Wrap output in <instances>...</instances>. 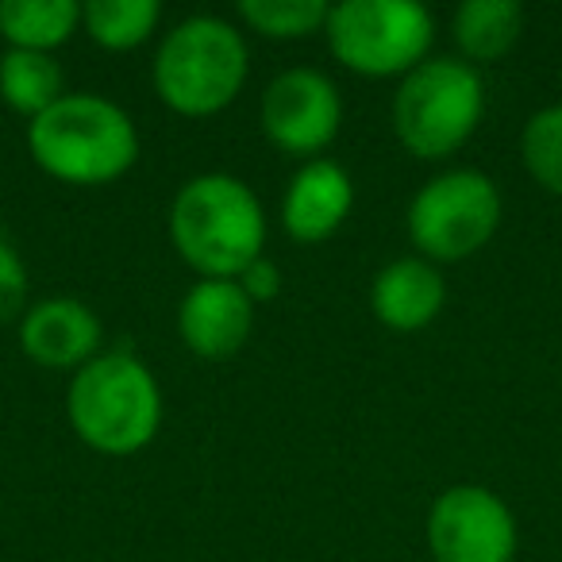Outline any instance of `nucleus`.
<instances>
[{"mask_svg":"<svg viewBox=\"0 0 562 562\" xmlns=\"http://www.w3.org/2000/svg\"><path fill=\"white\" fill-rule=\"evenodd\" d=\"M27 150L47 178L97 189L120 181L139 162V127L109 97L66 93L55 109L27 124Z\"/></svg>","mask_w":562,"mask_h":562,"instance_id":"f03ea898","label":"nucleus"},{"mask_svg":"<svg viewBox=\"0 0 562 562\" xmlns=\"http://www.w3.org/2000/svg\"><path fill=\"white\" fill-rule=\"evenodd\" d=\"M393 135L420 162L459 155L485 116V81L462 58H428L393 93Z\"/></svg>","mask_w":562,"mask_h":562,"instance_id":"39448f33","label":"nucleus"},{"mask_svg":"<svg viewBox=\"0 0 562 562\" xmlns=\"http://www.w3.org/2000/svg\"><path fill=\"white\" fill-rule=\"evenodd\" d=\"M324 0H239V20L262 40L297 43L308 35H324L328 24Z\"/></svg>","mask_w":562,"mask_h":562,"instance_id":"a211bd4d","label":"nucleus"},{"mask_svg":"<svg viewBox=\"0 0 562 562\" xmlns=\"http://www.w3.org/2000/svg\"><path fill=\"white\" fill-rule=\"evenodd\" d=\"M104 328L97 313L78 297H43L20 321V351L43 370L78 374L101 355Z\"/></svg>","mask_w":562,"mask_h":562,"instance_id":"9d476101","label":"nucleus"},{"mask_svg":"<svg viewBox=\"0 0 562 562\" xmlns=\"http://www.w3.org/2000/svg\"><path fill=\"white\" fill-rule=\"evenodd\" d=\"M255 331V305L239 281H196L178 305V336L196 359H232Z\"/></svg>","mask_w":562,"mask_h":562,"instance_id":"9b49d317","label":"nucleus"},{"mask_svg":"<svg viewBox=\"0 0 562 562\" xmlns=\"http://www.w3.org/2000/svg\"><path fill=\"white\" fill-rule=\"evenodd\" d=\"M258 120L273 150L313 162L336 143L344 127V97L328 74L313 66H293L266 86Z\"/></svg>","mask_w":562,"mask_h":562,"instance_id":"6e6552de","label":"nucleus"},{"mask_svg":"<svg viewBox=\"0 0 562 562\" xmlns=\"http://www.w3.org/2000/svg\"><path fill=\"white\" fill-rule=\"evenodd\" d=\"M170 243L204 281H235L266 250V212L235 173H196L173 193Z\"/></svg>","mask_w":562,"mask_h":562,"instance_id":"f257e3e1","label":"nucleus"},{"mask_svg":"<svg viewBox=\"0 0 562 562\" xmlns=\"http://www.w3.org/2000/svg\"><path fill=\"white\" fill-rule=\"evenodd\" d=\"M66 416L89 451L127 459L155 443L162 428V390L139 355L101 351L70 378Z\"/></svg>","mask_w":562,"mask_h":562,"instance_id":"7ed1b4c3","label":"nucleus"},{"mask_svg":"<svg viewBox=\"0 0 562 562\" xmlns=\"http://www.w3.org/2000/svg\"><path fill=\"white\" fill-rule=\"evenodd\" d=\"M66 97V74L55 55L40 50H4L0 55V104L27 124L50 112Z\"/></svg>","mask_w":562,"mask_h":562,"instance_id":"dca6fc26","label":"nucleus"},{"mask_svg":"<svg viewBox=\"0 0 562 562\" xmlns=\"http://www.w3.org/2000/svg\"><path fill=\"white\" fill-rule=\"evenodd\" d=\"M247 40L220 16H189L173 24L150 66L158 101L186 120H209L232 109L247 86Z\"/></svg>","mask_w":562,"mask_h":562,"instance_id":"20e7f679","label":"nucleus"},{"mask_svg":"<svg viewBox=\"0 0 562 562\" xmlns=\"http://www.w3.org/2000/svg\"><path fill=\"white\" fill-rule=\"evenodd\" d=\"M447 305V281L436 262L420 255L393 258L370 285V313L390 331H424Z\"/></svg>","mask_w":562,"mask_h":562,"instance_id":"ddd939ff","label":"nucleus"},{"mask_svg":"<svg viewBox=\"0 0 562 562\" xmlns=\"http://www.w3.org/2000/svg\"><path fill=\"white\" fill-rule=\"evenodd\" d=\"M501 216H505V201L497 181L474 166H459V170L436 173L416 189L405 227L420 258L443 266L474 258L482 247H490Z\"/></svg>","mask_w":562,"mask_h":562,"instance_id":"0eeeda50","label":"nucleus"},{"mask_svg":"<svg viewBox=\"0 0 562 562\" xmlns=\"http://www.w3.org/2000/svg\"><path fill=\"white\" fill-rule=\"evenodd\" d=\"M32 281H27V266L20 250L9 239H0V324L24 321L32 308Z\"/></svg>","mask_w":562,"mask_h":562,"instance_id":"aec40b11","label":"nucleus"},{"mask_svg":"<svg viewBox=\"0 0 562 562\" xmlns=\"http://www.w3.org/2000/svg\"><path fill=\"white\" fill-rule=\"evenodd\" d=\"M424 536L436 562H513L520 543L513 508L474 482L451 485L431 501Z\"/></svg>","mask_w":562,"mask_h":562,"instance_id":"1a4fd4ad","label":"nucleus"},{"mask_svg":"<svg viewBox=\"0 0 562 562\" xmlns=\"http://www.w3.org/2000/svg\"><path fill=\"white\" fill-rule=\"evenodd\" d=\"M81 32L78 0H4L0 4V43L9 50L55 55Z\"/></svg>","mask_w":562,"mask_h":562,"instance_id":"2eb2a0df","label":"nucleus"},{"mask_svg":"<svg viewBox=\"0 0 562 562\" xmlns=\"http://www.w3.org/2000/svg\"><path fill=\"white\" fill-rule=\"evenodd\" d=\"M524 35V9L516 0H467L451 16V40L459 58L477 66L501 63Z\"/></svg>","mask_w":562,"mask_h":562,"instance_id":"4468645a","label":"nucleus"},{"mask_svg":"<svg viewBox=\"0 0 562 562\" xmlns=\"http://www.w3.org/2000/svg\"><path fill=\"white\" fill-rule=\"evenodd\" d=\"M355 209V181L331 158H313L293 173L290 189L281 196V227L293 243H316L331 239L347 224Z\"/></svg>","mask_w":562,"mask_h":562,"instance_id":"f8f14e48","label":"nucleus"},{"mask_svg":"<svg viewBox=\"0 0 562 562\" xmlns=\"http://www.w3.org/2000/svg\"><path fill=\"white\" fill-rule=\"evenodd\" d=\"M162 24L158 0H89L81 4V32L101 50H139Z\"/></svg>","mask_w":562,"mask_h":562,"instance_id":"f3484780","label":"nucleus"},{"mask_svg":"<svg viewBox=\"0 0 562 562\" xmlns=\"http://www.w3.org/2000/svg\"><path fill=\"white\" fill-rule=\"evenodd\" d=\"M520 162L543 193L562 196V104H547L524 124Z\"/></svg>","mask_w":562,"mask_h":562,"instance_id":"6ab92c4d","label":"nucleus"},{"mask_svg":"<svg viewBox=\"0 0 562 562\" xmlns=\"http://www.w3.org/2000/svg\"><path fill=\"white\" fill-rule=\"evenodd\" d=\"M324 43L359 78H405L431 58L436 20L416 0H344L328 9Z\"/></svg>","mask_w":562,"mask_h":562,"instance_id":"423d86ee","label":"nucleus"},{"mask_svg":"<svg viewBox=\"0 0 562 562\" xmlns=\"http://www.w3.org/2000/svg\"><path fill=\"white\" fill-rule=\"evenodd\" d=\"M239 290L250 297V305H270V301H278L281 285H285V278H281V266L273 262V258H255V262L247 266V270L239 273Z\"/></svg>","mask_w":562,"mask_h":562,"instance_id":"412c9836","label":"nucleus"}]
</instances>
